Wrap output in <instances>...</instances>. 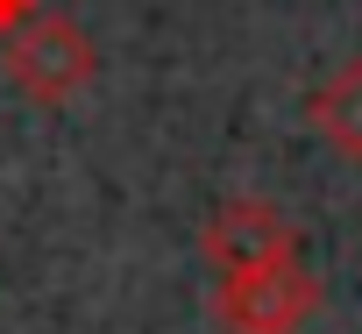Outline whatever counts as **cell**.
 I'll use <instances>...</instances> for the list:
<instances>
[{
  "label": "cell",
  "instance_id": "5",
  "mask_svg": "<svg viewBox=\"0 0 362 334\" xmlns=\"http://www.w3.org/2000/svg\"><path fill=\"white\" fill-rule=\"evenodd\" d=\"M29 15H43V0H0V36H15Z\"/></svg>",
  "mask_w": 362,
  "mask_h": 334
},
{
  "label": "cell",
  "instance_id": "1",
  "mask_svg": "<svg viewBox=\"0 0 362 334\" xmlns=\"http://www.w3.org/2000/svg\"><path fill=\"white\" fill-rule=\"evenodd\" d=\"M0 64H8V79H15L22 100L64 107V100H78V93L93 86L100 50H93V36H86L71 15L43 8V15H29L15 36H0Z\"/></svg>",
  "mask_w": 362,
  "mask_h": 334
},
{
  "label": "cell",
  "instance_id": "2",
  "mask_svg": "<svg viewBox=\"0 0 362 334\" xmlns=\"http://www.w3.org/2000/svg\"><path fill=\"white\" fill-rule=\"evenodd\" d=\"M313 313H320V277L298 256L214 284V320L228 334H298Z\"/></svg>",
  "mask_w": 362,
  "mask_h": 334
},
{
  "label": "cell",
  "instance_id": "3",
  "mask_svg": "<svg viewBox=\"0 0 362 334\" xmlns=\"http://www.w3.org/2000/svg\"><path fill=\"white\" fill-rule=\"evenodd\" d=\"M199 256L214 277H242V270H263V263H284L298 256V228L284 221V207L242 192V200H221L199 228Z\"/></svg>",
  "mask_w": 362,
  "mask_h": 334
},
{
  "label": "cell",
  "instance_id": "4",
  "mask_svg": "<svg viewBox=\"0 0 362 334\" xmlns=\"http://www.w3.org/2000/svg\"><path fill=\"white\" fill-rule=\"evenodd\" d=\"M305 121H313V135H320L334 156L362 163V57L334 64V71L305 93Z\"/></svg>",
  "mask_w": 362,
  "mask_h": 334
}]
</instances>
